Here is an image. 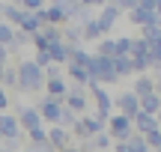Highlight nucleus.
Instances as JSON below:
<instances>
[{"label":"nucleus","mask_w":161,"mask_h":152,"mask_svg":"<svg viewBox=\"0 0 161 152\" xmlns=\"http://www.w3.org/2000/svg\"><path fill=\"white\" fill-rule=\"evenodd\" d=\"M15 69H18V90H21V93H39V90H45V81H48L45 69H42L33 57L21 60Z\"/></svg>","instance_id":"1"},{"label":"nucleus","mask_w":161,"mask_h":152,"mask_svg":"<svg viewBox=\"0 0 161 152\" xmlns=\"http://www.w3.org/2000/svg\"><path fill=\"white\" fill-rule=\"evenodd\" d=\"M86 72H90V84H119V75L114 69V57L92 54L90 63H86Z\"/></svg>","instance_id":"2"},{"label":"nucleus","mask_w":161,"mask_h":152,"mask_svg":"<svg viewBox=\"0 0 161 152\" xmlns=\"http://www.w3.org/2000/svg\"><path fill=\"white\" fill-rule=\"evenodd\" d=\"M63 105H66V107H72L75 113H86V111H92L90 87H84V84H69V93L63 95Z\"/></svg>","instance_id":"3"},{"label":"nucleus","mask_w":161,"mask_h":152,"mask_svg":"<svg viewBox=\"0 0 161 152\" xmlns=\"http://www.w3.org/2000/svg\"><path fill=\"white\" fill-rule=\"evenodd\" d=\"M90 99H92V113L108 122V117L114 113V95H110L102 84H90Z\"/></svg>","instance_id":"4"},{"label":"nucleus","mask_w":161,"mask_h":152,"mask_svg":"<svg viewBox=\"0 0 161 152\" xmlns=\"http://www.w3.org/2000/svg\"><path fill=\"white\" fill-rule=\"evenodd\" d=\"M72 134H75V140H84V137H92V134H98V131H104V119H98L96 113H80V117L75 119V125H72Z\"/></svg>","instance_id":"5"},{"label":"nucleus","mask_w":161,"mask_h":152,"mask_svg":"<svg viewBox=\"0 0 161 152\" xmlns=\"http://www.w3.org/2000/svg\"><path fill=\"white\" fill-rule=\"evenodd\" d=\"M104 128H108V134L114 137V140H128V134L134 131V125H131V117L114 111V113L108 117V122H104Z\"/></svg>","instance_id":"6"},{"label":"nucleus","mask_w":161,"mask_h":152,"mask_svg":"<svg viewBox=\"0 0 161 152\" xmlns=\"http://www.w3.org/2000/svg\"><path fill=\"white\" fill-rule=\"evenodd\" d=\"M39 113H42V122L45 125H54V122H60V111H63V99H57V95H42L39 99Z\"/></svg>","instance_id":"7"},{"label":"nucleus","mask_w":161,"mask_h":152,"mask_svg":"<svg viewBox=\"0 0 161 152\" xmlns=\"http://www.w3.org/2000/svg\"><path fill=\"white\" fill-rule=\"evenodd\" d=\"M119 18H122V9H119V6H114L110 0L104 6H98V12H96V21H98V27H102L104 33H110V30L116 27Z\"/></svg>","instance_id":"8"},{"label":"nucleus","mask_w":161,"mask_h":152,"mask_svg":"<svg viewBox=\"0 0 161 152\" xmlns=\"http://www.w3.org/2000/svg\"><path fill=\"white\" fill-rule=\"evenodd\" d=\"M114 111H119V113H125V117H137V111H140V99L131 93V90H122L119 95H114Z\"/></svg>","instance_id":"9"},{"label":"nucleus","mask_w":161,"mask_h":152,"mask_svg":"<svg viewBox=\"0 0 161 152\" xmlns=\"http://www.w3.org/2000/svg\"><path fill=\"white\" fill-rule=\"evenodd\" d=\"M15 117H18V125H21V131H30V128H36V125H45V122H42L39 107H33V105H21Z\"/></svg>","instance_id":"10"},{"label":"nucleus","mask_w":161,"mask_h":152,"mask_svg":"<svg viewBox=\"0 0 161 152\" xmlns=\"http://www.w3.org/2000/svg\"><path fill=\"white\" fill-rule=\"evenodd\" d=\"M48 143H51L54 149H63V146H69V143H75V134H72L69 128H63L60 122H54V125H48Z\"/></svg>","instance_id":"11"},{"label":"nucleus","mask_w":161,"mask_h":152,"mask_svg":"<svg viewBox=\"0 0 161 152\" xmlns=\"http://www.w3.org/2000/svg\"><path fill=\"white\" fill-rule=\"evenodd\" d=\"M125 15H128V24H134V27H143V24L161 21V15H155V12L146 9V6H134V9H128Z\"/></svg>","instance_id":"12"},{"label":"nucleus","mask_w":161,"mask_h":152,"mask_svg":"<svg viewBox=\"0 0 161 152\" xmlns=\"http://www.w3.org/2000/svg\"><path fill=\"white\" fill-rule=\"evenodd\" d=\"M131 93L137 95H146V93H155V81H152V72H143V75H131Z\"/></svg>","instance_id":"13"},{"label":"nucleus","mask_w":161,"mask_h":152,"mask_svg":"<svg viewBox=\"0 0 161 152\" xmlns=\"http://www.w3.org/2000/svg\"><path fill=\"white\" fill-rule=\"evenodd\" d=\"M66 78H69V84H84V87H90V72H86V66L75 63V60L66 63Z\"/></svg>","instance_id":"14"},{"label":"nucleus","mask_w":161,"mask_h":152,"mask_svg":"<svg viewBox=\"0 0 161 152\" xmlns=\"http://www.w3.org/2000/svg\"><path fill=\"white\" fill-rule=\"evenodd\" d=\"M131 125H134L137 134H146V131H152V128H161L158 119H155V113H146V111H137V117L131 119Z\"/></svg>","instance_id":"15"},{"label":"nucleus","mask_w":161,"mask_h":152,"mask_svg":"<svg viewBox=\"0 0 161 152\" xmlns=\"http://www.w3.org/2000/svg\"><path fill=\"white\" fill-rule=\"evenodd\" d=\"M42 15H45V24H60V27H63V24L69 21L63 3H45L42 6Z\"/></svg>","instance_id":"16"},{"label":"nucleus","mask_w":161,"mask_h":152,"mask_svg":"<svg viewBox=\"0 0 161 152\" xmlns=\"http://www.w3.org/2000/svg\"><path fill=\"white\" fill-rule=\"evenodd\" d=\"M63 42L72 48V51L84 45V33H80V24H72V21H66V24H63Z\"/></svg>","instance_id":"17"},{"label":"nucleus","mask_w":161,"mask_h":152,"mask_svg":"<svg viewBox=\"0 0 161 152\" xmlns=\"http://www.w3.org/2000/svg\"><path fill=\"white\" fill-rule=\"evenodd\" d=\"M45 93H48V95H57V99H63V95L69 93V78H66V75L48 78V81H45Z\"/></svg>","instance_id":"18"},{"label":"nucleus","mask_w":161,"mask_h":152,"mask_svg":"<svg viewBox=\"0 0 161 152\" xmlns=\"http://www.w3.org/2000/svg\"><path fill=\"white\" fill-rule=\"evenodd\" d=\"M48 54H51V60H54V63H60V66H66L72 60V48L66 45L63 39H60V42H51V45H48Z\"/></svg>","instance_id":"19"},{"label":"nucleus","mask_w":161,"mask_h":152,"mask_svg":"<svg viewBox=\"0 0 161 152\" xmlns=\"http://www.w3.org/2000/svg\"><path fill=\"white\" fill-rule=\"evenodd\" d=\"M0 12H3V21H9L12 27H21L24 15H27V9H24V6H18V3H9V6H0Z\"/></svg>","instance_id":"20"},{"label":"nucleus","mask_w":161,"mask_h":152,"mask_svg":"<svg viewBox=\"0 0 161 152\" xmlns=\"http://www.w3.org/2000/svg\"><path fill=\"white\" fill-rule=\"evenodd\" d=\"M42 27H45V15H42V9L27 12V15H24V21H21V30H24V33H30V36H33L36 30H42Z\"/></svg>","instance_id":"21"},{"label":"nucleus","mask_w":161,"mask_h":152,"mask_svg":"<svg viewBox=\"0 0 161 152\" xmlns=\"http://www.w3.org/2000/svg\"><path fill=\"white\" fill-rule=\"evenodd\" d=\"M0 131H3V140H6V137L24 134L21 125H18V117H12V113H0Z\"/></svg>","instance_id":"22"},{"label":"nucleus","mask_w":161,"mask_h":152,"mask_svg":"<svg viewBox=\"0 0 161 152\" xmlns=\"http://www.w3.org/2000/svg\"><path fill=\"white\" fill-rule=\"evenodd\" d=\"M114 69H116V75H119V81H125V78L134 75V66H131V57H128V54H114Z\"/></svg>","instance_id":"23"},{"label":"nucleus","mask_w":161,"mask_h":152,"mask_svg":"<svg viewBox=\"0 0 161 152\" xmlns=\"http://www.w3.org/2000/svg\"><path fill=\"white\" fill-rule=\"evenodd\" d=\"M80 33H84V42H96V39H102V36H104V30L98 27L96 15H92L90 21H84V24H80Z\"/></svg>","instance_id":"24"},{"label":"nucleus","mask_w":161,"mask_h":152,"mask_svg":"<svg viewBox=\"0 0 161 152\" xmlns=\"http://www.w3.org/2000/svg\"><path fill=\"white\" fill-rule=\"evenodd\" d=\"M92 54H102V57H114L116 54V39L110 33H104L102 39H96V51Z\"/></svg>","instance_id":"25"},{"label":"nucleus","mask_w":161,"mask_h":152,"mask_svg":"<svg viewBox=\"0 0 161 152\" xmlns=\"http://www.w3.org/2000/svg\"><path fill=\"white\" fill-rule=\"evenodd\" d=\"M146 57H149L152 69H161V36L158 39H146Z\"/></svg>","instance_id":"26"},{"label":"nucleus","mask_w":161,"mask_h":152,"mask_svg":"<svg viewBox=\"0 0 161 152\" xmlns=\"http://www.w3.org/2000/svg\"><path fill=\"white\" fill-rule=\"evenodd\" d=\"M90 140H92V149H98V152H110V146H114V137L108 134V128L98 131V134H92Z\"/></svg>","instance_id":"27"},{"label":"nucleus","mask_w":161,"mask_h":152,"mask_svg":"<svg viewBox=\"0 0 161 152\" xmlns=\"http://www.w3.org/2000/svg\"><path fill=\"white\" fill-rule=\"evenodd\" d=\"M140 111H146V113H158V111H161V99H158V93H146V95H140Z\"/></svg>","instance_id":"28"},{"label":"nucleus","mask_w":161,"mask_h":152,"mask_svg":"<svg viewBox=\"0 0 161 152\" xmlns=\"http://www.w3.org/2000/svg\"><path fill=\"white\" fill-rule=\"evenodd\" d=\"M30 45V33H24L21 27H15V33H12V42H9V54L12 51H21V48Z\"/></svg>","instance_id":"29"},{"label":"nucleus","mask_w":161,"mask_h":152,"mask_svg":"<svg viewBox=\"0 0 161 152\" xmlns=\"http://www.w3.org/2000/svg\"><path fill=\"white\" fill-rule=\"evenodd\" d=\"M0 81L6 84L9 90H18V69L15 66H6L3 63V72H0Z\"/></svg>","instance_id":"30"},{"label":"nucleus","mask_w":161,"mask_h":152,"mask_svg":"<svg viewBox=\"0 0 161 152\" xmlns=\"http://www.w3.org/2000/svg\"><path fill=\"white\" fill-rule=\"evenodd\" d=\"M128 57H146V39L143 36H131V51Z\"/></svg>","instance_id":"31"},{"label":"nucleus","mask_w":161,"mask_h":152,"mask_svg":"<svg viewBox=\"0 0 161 152\" xmlns=\"http://www.w3.org/2000/svg\"><path fill=\"white\" fill-rule=\"evenodd\" d=\"M78 117H80V113H75L72 107H66V105H63V111H60V125H63V128H72Z\"/></svg>","instance_id":"32"},{"label":"nucleus","mask_w":161,"mask_h":152,"mask_svg":"<svg viewBox=\"0 0 161 152\" xmlns=\"http://www.w3.org/2000/svg\"><path fill=\"white\" fill-rule=\"evenodd\" d=\"M27 137H30V143H42V140H48V125H36V128H30Z\"/></svg>","instance_id":"33"},{"label":"nucleus","mask_w":161,"mask_h":152,"mask_svg":"<svg viewBox=\"0 0 161 152\" xmlns=\"http://www.w3.org/2000/svg\"><path fill=\"white\" fill-rule=\"evenodd\" d=\"M131 66H134V75L152 72V66H149V57H131Z\"/></svg>","instance_id":"34"},{"label":"nucleus","mask_w":161,"mask_h":152,"mask_svg":"<svg viewBox=\"0 0 161 152\" xmlns=\"http://www.w3.org/2000/svg\"><path fill=\"white\" fill-rule=\"evenodd\" d=\"M12 33H15V27H12L9 21H0V45H9V42H12Z\"/></svg>","instance_id":"35"},{"label":"nucleus","mask_w":161,"mask_h":152,"mask_svg":"<svg viewBox=\"0 0 161 152\" xmlns=\"http://www.w3.org/2000/svg\"><path fill=\"white\" fill-rule=\"evenodd\" d=\"M146 143H149V149H158L161 146V128H152V131H146Z\"/></svg>","instance_id":"36"},{"label":"nucleus","mask_w":161,"mask_h":152,"mask_svg":"<svg viewBox=\"0 0 161 152\" xmlns=\"http://www.w3.org/2000/svg\"><path fill=\"white\" fill-rule=\"evenodd\" d=\"M116 39V54H128L131 51V36H114Z\"/></svg>","instance_id":"37"},{"label":"nucleus","mask_w":161,"mask_h":152,"mask_svg":"<svg viewBox=\"0 0 161 152\" xmlns=\"http://www.w3.org/2000/svg\"><path fill=\"white\" fill-rule=\"evenodd\" d=\"M27 152H57V149H54L48 140H42V143H30V146H27Z\"/></svg>","instance_id":"38"},{"label":"nucleus","mask_w":161,"mask_h":152,"mask_svg":"<svg viewBox=\"0 0 161 152\" xmlns=\"http://www.w3.org/2000/svg\"><path fill=\"white\" fill-rule=\"evenodd\" d=\"M45 3H48V0H21V6H24L27 12H36V9H42Z\"/></svg>","instance_id":"39"},{"label":"nucleus","mask_w":161,"mask_h":152,"mask_svg":"<svg viewBox=\"0 0 161 152\" xmlns=\"http://www.w3.org/2000/svg\"><path fill=\"white\" fill-rule=\"evenodd\" d=\"M110 3H114V6H119V9H122V15H125L128 9H134V6H137V0H110Z\"/></svg>","instance_id":"40"},{"label":"nucleus","mask_w":161,"mask_h":152,"mask_svg":"<svg viewBox=\"0 0 161 152\" xmlns=\"http://www.w3.org/2000/svg\"><path fill=\"white\" fill-rule=\"evenodd\" d=\"M152 81H155V93H161V69H152Z\"/></svg>","instance_id":"41"},{"label":"nucleus","mask_w":161,"mask_h":152,"mask_svg":"<svg viewBox=\"0 0 161 152\" xmlns=\"http://www.w3.org/2000/svg\"><path fill=\"white\" fill-rule=\"evenodd\" d=\"M3 107H9V95H6V90L0 87V111H3Z\"/></svg>","instance_id":"42"},{"label":"nucleus","mask_w":161,"mask_h":152,"mask_svg":"<svg viewBox=\"0 0 161 152\" xmlns=\"http://www.w3.org/2000/svg\"><path fill=\"white\" fill-rule=\"evenodd\" d=\"M9 60V45H0V66Z\"/></svg>","instance_id":"43"},{"label":"nucleus","mask_w":161,"mask_h":152,"mask_svg":"<svg viewBox=\"0 0 161 152\" xmlns=\"http://www.w3.org/2000/svg\"><path fill=\"white\" fill-rule=\"evenodd\" d=\"M57 152H80V149H78V143H69V146H63V149H57Z\"/></svg>","instance_id":"44"},{"label":"nucleus","mask_w":161,"mask_h":152,"mask_svg":"<svg viewBox=\"0 0 161 152\" xmlns=\"http://www.w3.org/2000/svg\"><path fill=\"white\" fill-rule=\"evenodd\" d=\"M152 9H155V15H161V0H155V3H152Z\"/></svg>","instance_id":"45"},{"label":"nucleus","mask_w":161,"mask_h":152,"mask_svg":"<svg viewBox=\"0 0 161 152\" xmlns=\"http://www.w3.org/2000/svg\"><path fill=\"white\" fill-rule=\"evenodd\" d=\"M78 3H84V6H92V0H78ZM92 9H96V6H92Z\"/></svg>","instance_id":"46"},{"label":"nucleus","mask_w":161,"mask_h":152,"mask_svg":"<svg viewBox=\"0 0 161 152\" xmlns=\"http://www.w3.org/2000/svg\"><path fill=\"white\" fill-rule=\"evenodd\" d=\"M155 119H158V125H161V111H158V113H155Z\"/></svg>","instance_id":"47"},{"label":"nucleus","mask_w":161,"mask_h":152,"mask_svg":"<svg viewBox=\"0 0 161 152\" xmlns=\"http://www.w3.org/2000/svg\"><path fill=\"white\" fill-rule=\"evenodd\" d=\"M12 3H18V6H21V0H12Z\"/></svg>","instance_id":"48"},{"label":"nucleus","mask_w":161,"mask_h":152,"mask_svg":"<svg viewBox=\"0 0 161 152\" xmlns=\"http://www.w3.org/2000/svg\"><path fill=\"white\" fill-rule=\"evenodd\" d=\"M0 140H3V131H0Z\"/></svg>","instance_id":"49"},{"label":"nucleus","mask_w":161,"mask_h":152,"mask_svg":"<svg viewBox=\"0 0 161 152\" xmlns=\"http://www.w3.org/2000/svg\"><path fill=\"white\" fill-rule=\"evenodd\" d=\"M0 21H3V12H0Z\"/></svg>","instance_id":"50"},{"label":"nucleus","mask_w":161,"mask_h":152,"mask_svg":"<svg viewBox=\"0 0 161 152\" xmlns=\"http://www.w3.org/2000/svg\"><path fill=\"white\" fill-rule=\"evenodd\" d=\"M152 152H161V149H152Z\"/></svg>","instance_id":"51"},{"label":"nucleus","mask_w":161,"mask_h":152,"mask_svg":"<svg viewBox=\"0 0 161 152\" xmlns=\"http://www.w3.org/2000/svg\"><path fill=\"white\" fill-rule=\"evenodd\" d=\"M0 152H3V146H0Z\"/></svg>","instance_id":"52"},{"label":"nucleus","mask_w":161,"mask_h":152,"mask_svg":"<svg viewBox=\"0 0 161 152\" xmlns=\"http://www.w3.org/2000/svg\"><path fill=\"white\" fill-rule=\"evenodd\" d=\"M158 99H161V93H158Z\"/></svg>","instance_id":"53"},{"label":"nucleus","mask_w":161,"mask_h":152,"mask_svg":"<svg viewBox=\"0 0 161 152\" xmlns=\"http://www.w3.org/2000/svg\"><path fill=\"white\" fill-rule=\"evenodd\" d=\"M92 152H98V149H92Z\"/></svg>","instance_id":"54"}]
</instances>
